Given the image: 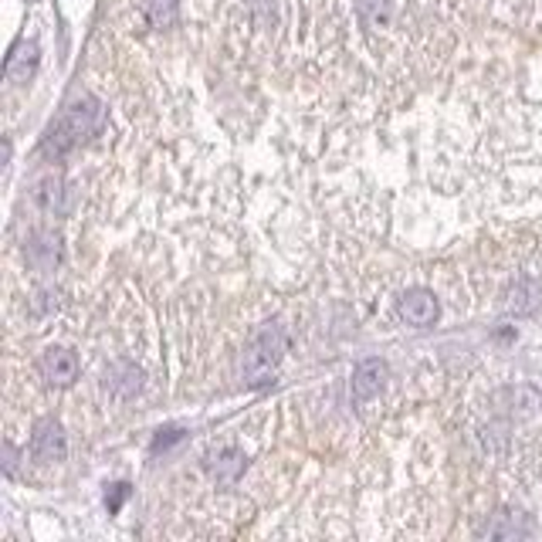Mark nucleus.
<instances>
[{
  "label": "nucleus",
  "instance_id": "12",
  "mask_svg": "<svg viewBox=\"0 0 542 542\" xmlns=\"http://www.w3.org/2000/svg\"><path fill=\"white\" fill-rule=\"evenodd\" d=\"M126 499H129V484H112V492L105 495V505H109V512H119Z\"/></svg>",
  "mask_w": 542,
  "mask_h": 542
},
{
  "label": "nucleus",
  "instance_id": "8",
  "mask_svg": "<svg viewBox=\"0 0 542 542\" xmlns=\"http://www.w3.org/2000/svg\"><path fill=\"white\" fill-rule=\"evenodd\" d=\"M27 258H31V265L41 271L55 268V265H58V237H48V234L35 237L31 248H27Z\"/></svg>",
  "mask_w": 542,
  "mask_h": 542
},
{
  "label": "nucleus",
  "instance_id": "6",
  "mask_svg": "<svg viewBox=\"0 0 542 542\" xmlns=\"http://www.w3.org/2000/svg\"><path fill=\"white\" fill-rule=\"evenodd\" d=\"M383 376H387V367H383L380 360L360 363L356 373H352V400H356V404H369V400L383 390Z\"/></svg>",
  "mask_w": 542,
  "mask_h": 542
},
{
  "label": "nucleus",
  "instance_id": "9",
  "mask_svg": "<svg viewBox=\"0 0 542 542\" xmlns=\"http://www.w3.org/2000/svg\"><path fill=\"white\" fill-rule=\"evenodd\" d=\"M35 200H38L48 213L65 211V204H61V200H65V187H61L58 176H44L38 187H35Z\"/></svg>",
  "mask_w": 542,
  "mask_h": 542
},
{
  "label": "nucleus",
  "instance_id": "2",
  "mask_svg": "<svg viewBox=\"0 0 542 542\" xmlns=\"http://www.w3.org/2000/svg\"><path fill=\"white\" fill-rule=\"evenodd\" d=\"M285 329L282 326H261V329L252 336V343L244 349V363H241V373H244V383L248 387H265L271 383L275 369L285 356Z\"/></svg>",
  "mask_w": 542,
  "mask_h": 542
},
{
  "label": "nucleus",
  "instance_id": "10",
  "mask_svg": "<svg viewBox=\"0 0 542 542\" xmlns=\"http://www.w3.org/2000/svg\"><path fill=\"white\" fill-rule=\"evenodd\" d=\"M241 471H244V458H241L237 451H221V454L211 461V475L221 484H231Z\"/></svg>",
  "mask_w": 542,
  "mask_h": 542
},
{
  "label": "nucleus",
  "instance_id": "1",
  "mask_svg": "<svg viewBox=\"0 0 542 542\" xmlns=\"http://www.w3.org/2000/svg\"><path fill=\"white\" fill-rule=\"evenodd\" d=\"M98 126H102V105H98L96 98H81L75 105H68L65 116L48 129V136H44V153L68 156L89 136H96Z\"/></svg>",
  "mask_w": 542,
  "mask_h": 542
},
{
  "label": "nucleus",
  "instance_id": "7",
  "mask_svg": "<svg viewBox=\"0 0 542 542\" xmlns=\"http://www.w3.org/2000/svg\"><path fill=\"white\" fill-rule=\"evenodd\" d=\"M35 68H38V44L35 41H20L18 48L11 51V58H7V81H27V78L35 75Z\"/></svg>",
  "mask_w": 542,
  "mask_h": 542
},
{
  "label": "nucleus",
  "instance_id": "5",
  "mask_svg": "<svg viewBox=\"0 0 542 542\" xmlns=\"http://www.w3.org/2000/svg\"><path fill=\"white\" fill-rule=\"evenodd\" d=\"M400 315H404L406 326L427 329V326H434V319H437V298L424 289L406 291L404 298H400Z\"/></svg>",
  "mask_w": 542,
  "mask_h": 542
},
{
  "label": "nucleus",
  "instance_id": "11",
  "mask_svg": "<svg viewBox=\"0 0 542 542\" xmlns=\"http://www.w3.org/2000/svg\"><path fill=\"white\" fill-rule=\"evenodd\" d=\"M143 14L153 27H170L176 20V0H143Z\"/></svg>",
  "mask_w": 542,
  "mask_h": 542
},
{
  "label": "nucleus",
  "instance_id": "4",
  "mask_svg": "<svg viewBox=\"0 0 542 542\" xmlns=\"http://www.w3.org/2000/svg\"><path fill=\"white\" fill-rule=\"evenodd\" d=\"M41 373H44L48 383L68 387V383H75V376H78V356L65 346H51L44 356H41Z\"/></svg>",
  "mask_w": 542,
  "mask_h": 542
},
{
  "label": "nucleus",
  "instance_id": "13",
  "mask_svg": "<svg viewBox=\"0 0 542 542\" xmlns=\"http://www.w3.org/2000/svg\"><path fill=\"white\" fill-rule=\"evenodd\" d=\"M183 437V430L180 427H166V430H159V437H156V451H163V447H170L174 441H180Z\"/></svg>",
  "mask_w": 542,
  "mask_h": 542
},
{
  "label": "nucleus",
  "instance_id": "3",
  "mask_svg": "<svg viewBox=\"0 0 542 542\" xmlns=\"http://www.w3.org/2000/svg\"><path fill=\"white\" fill-rule=\"evenodd\" d=\"M65 451H68L65 430L55 421H41L31 434V458L41 465H58V461H65Z\"/></svg>",
  "mask_w": 542,
  "mask_h": 542
}]
</instances>
